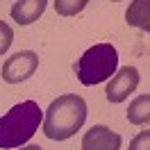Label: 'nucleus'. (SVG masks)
<instances>
[{
  "label": "nucleus",
  "instance_id": "obj_2",
  "mask_svg": "<svg viewBox=\"0 0 150 150\" xmlns=\"http://www.w3.org/2000/svg\"><path fill=\"white\" fill-rule=\"evenodd\" d=\"M43 123V112L39 103L23 100L14 105L9 112L0 118V150L23 148Z\"/></svg>",
  "mask_w": 150,
  "mask_h": 150
},
{
  "label": "nucleus",
  "instance_id": "obj_11",
  "mask_svg": "<svg viewBox=\"0 0 150 150\" xmlns=\"http://www.w3.org/2000/svg\"><path fill=\"white\" fill-rule=\"evenodd\" d=\"M11 41H14V32H11V28L5 23V21H0V55L9 50Z\"/></svg>",
  "mask_w": 150,
  "mask_h": 150
},
{
  "label": "nucleus",
  "instance_id": "obj_14",
  "mask_svg": "<svg viewBox=\"0 0 150 150\" xmlns=\"http://www.w3.org/2000/svg\"><path fill=\"white\" fill-rule=\"evenodd\" d=\"M112 2H118V0H112Z\"/></svg>",
  "mask_w": 150,
  "mask_h": 150
},
{
  "label": "nucleus",
  "instance_id": "obj_8",
  "mask_svg": "<svg viewBox=\"0 0 150 150\" xmlns=\"http://www.w3.org/2000/svg\"><path fill=\"white\" fill-rule=\"evenodd\" d=\"M125 21L132 28L150 32V0H132L125 11Z\"/></svg>",
  "mask_w": 150,
  "mask_h": 150
},
{
  "label": "nucleus",
  "instance_id": "obj_7",
  "mask_svg": "<svg viewBox=\"0 0 150 150\" xmlns=\"http://www.w3.org/2000/svg\"><path fill=\"white\" fill-rule=\"evenodd\" d=\"M48 0H18L11 7V18L18 25H30L46 11Z\"/></svg>",
  "mask_w": 150,
  "mask_h": 150
},
{
  "label": "nucleus",
  "instance_id": "obj_12",
  "mask_svg": "<svg viewBox=\"0 0 150 150\" xmlns=\"http://www.w3.org/2000/svg\"><path fill=\"white\" fill-rule=\"evenodd\" d=\"M127 150H150V130L139 132V134L130 141V148Z\"/></svg>",
  "mask_w": 150,
  "mask_h": 150
},
{
  "label": "nucleus",
  "instance_id": "obj_6",
  "mask_svg": "<svg viewBox=\"0 0 150 150\" xmlns=\"http://www.w3.org/2000/svg\"><path fill=\"white\" fill-rule=\"evenodd\" d=\"M121 134L112 132L107 125H93L82 139V150H118Z\"/></svg>",
  "mask_w": 150,
  "mask_h": 150
},
{
  "label": "nucleus",
  "instance_id": "obj_10",
  "mask_svg": "<svg viewBox=\"0 0 150 150\" xmlns=\"http://www.w3.org/2000/svg\"><path fill=\"white\" fill-rule=\"evenodd\" d=\"M89 0H55V11L59 16H75L86 7Z\"/></svg>",
  "mask_w": 150,
  "mask_h": 150
},
{
  "label": "nucleus",
  "instance_id": "obj_1",
  "mask_svg": "<svg viewBox=\"0 0 150 150\" xmlns=\"http://www.w3.org/2000/svg\"><path fill=\"white\" fill-rule=\"evenodd\" d=\"M86 121V103L75 93H64L50 103L43 114V134L52 141H66L82 130Z\"/></svg>",
  "mask_w": 150,
  "mask_h": 150
},
{
  "label": "nucleus",
  "instance_id": "obj_9",
  "mask_svg": "<svg viewBox=\"0 0 150 150\" xmlns=\"http://www.w3.org/2000/svg\"><path fill=\"white\" fill-rule=\"evenodd\" d=\"M127 121L132 125H146L150 123V93L134 98L127 107Z\"/></svg>",
  "mask_w": 150,
  "mask_h": 150
},
{
  "label": "nucleus",
  "instance_id": "obj_13",
  "mask_svg": "<svg viewBox=\"0 0 150 150\" xmlns=\"http://www.w3.org/2000/svg\"><path fill=\"white\" fill-rule=\"evenodd\" d=\"M18 150H43L41 146H23V148H18Z\"/></svg>",
  "mask_w": 150,
  "mask_h": 150
},
{
  "label": "nucleus",
  "instance_id": "obj_3",
  "mask_svg": "<svg viewBox=\"0 0 150 150\" xmlns=\"http://www.w3.org/2000/svg\"><path fill=\"white\" fill-rule=\"evenodd\" d=\"M118 71V52L112 43H96L77 59L75 73L84 86L100 84Z\"/></svg>",
  "mask_w": 150,
  "mask_h": 150
},
{
  "label": "nucleus",
  "instance_id": "obj_4",
  "mask_svg": "<svg viewBox=\"0 0 150 150\" xmlns=\"http://www.w3.org/2000/svg\"><path fill=\"white\" fill-rule=\"evenodd\" d=\"M39 68V55L32 50H21L16 55H11L5 64H2V80L9 84H18L25 82L28 77L34 75Z\"/></svg>",
  "mask_w": 150,
  "mask_h": 150
},
{
  "label": "nucleus",
  "instance_id": "obj_5",
  "mask_svg": "<svg viewBox=\"0 0 150 150\" xmlns=\"http://www.w3.org/2000/svg\"><path fill=\"white\" fill-rule=\"evenodd\" d=\"M137 86H139V71L134 66H123L112 75L109 84L105 89V96L109 103H123L130 93H134Z\"/></svg>",
  "mask_w": 150,
  "mask_h": 150
}]
</instances>
